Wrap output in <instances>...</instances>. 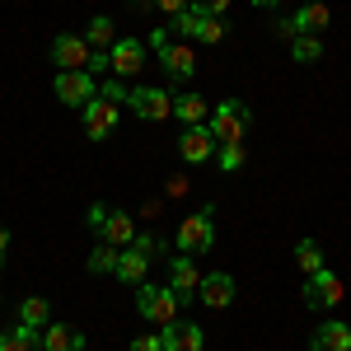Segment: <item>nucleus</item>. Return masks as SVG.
<instances>
[{
	"instance_id": "nucleus-1",
	"label": "nucleus",
	"mask_w": 351,
	"mask_h": 351,
	"mask_svg": "<svg viewBox=\"0 0 351 351\" xmlns=\"http://www.w3.org/2000/svg\"><path fill=\"white\" fill-rule=\"evenodd\" d=\"M136 309H141V319H150V324H173V319H178V309H183V304H178V300H173V291H169V286H145V281H141V286H136Z\"/></svg>"
},
{
	"instance_id": "nucleus-2",
	"label": "nucleus",
	"mask_w": 351,
	"mask_h": 351,
	"mask_svg": "<svg viewBox=\"0 0 351 351\" xmlns=\"http://www.w3.org/2000/svg\"><path fill=\"white\" fill-rule=\"evenodd\" d=\"M206 127H211V136H216L220 145H234V141H243L248 108H243L239 99H230V104H216V108H211V117H206Z\"/></svg>"
},
{
	"instance_id": "nucleus-3",
	"label": "nucleus",
	"mask_w": 351,
	"mask_h": 351,
	"mask_svg": "<svg viewBox=\"0 0 351 351\" xmlns=\"http://www.w3.org/2000/svg\"><path fill=\"white\" fill-rule=\"evenodd\" d=\"M211 243H216V225H211V206H202L197 216H188L178 225V248L192 258V253H206Z\"/></svg>"
},
{
	"instance_id": "nucleus-4",
	"label": "nucleus",
	"mask_w": 351,
	"mask_h": 351,
	"mask_svg": "<svg viewBox=\"0 0 351 351\" xmlns=\"http://www.w3.org/2000/svg\"><path fill=\"white\" fill-rule=\"evenodd\" d=\"M127 108H132L136 117H145V122H160V117H169V112H173V99H169V89H155V84H136L132 99H127Z\"/></svg>"
},
{
	"instance_id": "nucleus-5",
	"label": "nucleus",
	"mask_w": 351,
	"mask_h": 351,
	"mask_svg": "<svg viewBox=\"0 0 351 351\" xmlns=\"http://www.w3.org/2000/svg\"><path fill=\"white\" fill-rule=\"evenodd\" d=\"M52 89H56L61 104H94V99H99V84H94L89 71H61Z\"/></svg>"
},
{
	"instance_id": "nucleus-6",
	"label": "nucleus",
	"mask_w": 351,
	"mask_h": 351,
	"mask_svg": "<svg viewBox=\"0 0 351 351\" xmlns=\"http://www.w3.org/2000/svg\"><path fill=\"white\" fill-rule=\"evenodd\" d=\"M216 150H220V141L211 136V127H206V122H197V127H188V132L178 136V155H183L188 164H206Z\"/></svg>"
},
{
	"instance_id": "nucleus-7",
	"label": "nucleus",
	"mask_w": 351,
	"mask_h": 351,
	"mask_svg": "<svg viewBox=\"0 0 351 351\" xmlns=\"http://www.w3.org/2000/svg\"><path fill=\"white\" fill-rule=\"evenodd\" d=\"M197 286H202V276L192 267V258L178 253V258L169 263V291H173V300H178V304H192V300H197Z\"/></svg>"
},
{
	"instance_id": "nucleus-8",
	"label": "nucleus",
	"mask_w": 351,
	"mask_h": 351,
	"mask_svg": "<svg viewBox=\"0 0 351 351\" xmlns=\"http://www.w3.org/2000/svg\"><path fill=\"white\" fill-rule=\"evenodd\" d=\"M52 66H61V71H84L89 66V43L75 38V33L52 38Z\"/></svg>"
},
{
	"instance_id": "nucleus-9",
	"label": "nucleus",
	"mask_w": 351,
	"mask_h": 351,
	"mask_svg": "<svg viewBox=\"0 0 351 351\" xmlns=\"http://www.w3.org/2000/svg\"><path fill=\"white\" fill-rule=\"evenodd\" d=\"M342 300V281L332 276V271H314L309 281H304V304L309 309H332Z\"/></svg>"
},
{
	"instance_id": "nucleus-10",
	"label": "nucleus",
	"mask_w": 351,
	"mask_h": 351,
	"mask_svg": "<svg viewBox=\"0 0 351 351\" xmlns=\"http://www.w3.org/2000/svg\"><path fill=\"white\" fill-rule=\"evenodd\" d=\"M112 127H117V104H108L104 94H99L94 104H84V136H89V141H104Z\"/></svg>"
},
{
	"instance_id": "nucleus-11",
	"label": "nucleus",
	"mask_w": 351,
	"mask_h": 351,
	"mask_svg": "<svg viewBox=\"0 0 351 351\" xmlns=\"http://www.w3.org/2000/svg\"><path fill=\"white\" fill-rule=\"evenodd\" d=\"M164 351H202V328L197 324H188V319H173V324H164Z\"/></svg>"
},
{
	"instance_id": "nucleus-12",
	"label": "nucleus",
	"mask_w": 351,
	"mask_h": 351,
	"mask_svg": "<svg viewBox=\"0 0 351 351\" xmlns=\"http://www.w3.org/2000/svg\"><path fill=\"white\" fill-rule=\"evenodd\" d=\"M197 300H202L206 309H225V304L234 300V281H230L225 271H211V276H202V286H197Z\"/></svg>"
},
{
	"instance_id": "nucleus-13",
	"label": "nucleus",
	"mask_w": 351,
	"mask_h": 351,
	"mask_svg": "<svg viewBox=\"0 0 351 351\" xmlns=\"http://www.w3.org/2000/svg\"><path fill=\"white\" fill-rule=\"evenodd\" d=\"M108 56H112V71H117V75H136V71L145 66V43H136V38H117Z\"/></svg>"
},
{
	"instance_id": "nucleus-14",
	"label": "nucleus",
	"mask_w": 351,
	"mask_h": 351,
	"mask_svg": "<svg viewBox=\"0 0 351 351\" xmlns=\"http://www.w3.org/2000/svg\"><path fill=\"white\" fill-rule=\"evenodd\" d=\"M309 351H351V324H324L314 328V337H309Z\"/></svg>"
},
{
	"instance_id": "nucleus-15",
	"label": "nucleus",
	"mask_w": 351,
	"mask_h": 351,
	"mask_svg": "<svg viewBox=\"0 0 351 351\" xmlns=\"http://www.w3.org/2000/svg\"><path fill=\"white\" fill-rule=\"evenodd\" d=\"M145 267H150V253L145 248H127V253H117V281L122 286H141L145 281Z\"/></svg>"
},
{
	"instance_id": "nucleus-16",
	"label": "nucleus",
	"mask_w": 351,
	"mask_h": 351,
	"mask_svg": "<svg viewBox=\"0 0 351 351\" xmlns=\"http://www.w3.org/2000/svg\"><path fill=\"white\" fill-rule=\"evenodd\" d=\"M160 66H164V75L169 80H192V71H197V56H192V47H164L160 52Z\"/></svg>"
},
{
	"instance_id": "nucleus-17",
	"label": "nucleus",
	"mask_w": 351,
	"mask_h": 351,
	"mask_svg": "<svg viewBox=\"0 0 351 351\" xmlns=\"http://www.w3.org/2000/svg\"><path fill=\"white\" fill-rule=\"evenodd\" d=\"M43 351H84V332L71 324H47L43 332Z\"/></svg>"
},
{
	"instance_id": "nucleus-18",
	"label": "nucleus",
	"mask_w": 351,
	"mask_h": 351,
	"mask_svg": "<svg viewBox=\"0 0 351 351\" xmlns=\"http://www.w3.org/2000/svg\"><path fill=\"white\" fill-rule=\"evenodd\" d=\"M99 234H104V243H112V248H132L136 243V225H132L127 211H108V225H104Z\"/></svg>"
},
{
	"instance_id": "nucleus-19",
	"label": "nucleus",
	"mask_w": 351,
	"mask_h": 351,
	"mask_svg": "<svg viewBox=\"0 0 351 351\" xmlns=\"http://www.w3.org/2000/svg\"><path fill=\"white\" fill-rule=\"evenodd\" d=\"M0 351H43V337H38V328H5L0 332Z\"/></svg>"
},
{
	"instance_id": "nucleus-20",
	"label": "nucleus",
	"mask_w": 351,
	"mask_h": 351,
	"mask_svg": "<svg viewBox=\"0 0 351 351\" xmlns=\"http://www.w3.org/2000/svg\"><path fill=\"white\" fill-rule=\"evenodd\" d=\"M319 28H328V5H319V0L300 5V14H295V33H314V38H319Z\"/></svg>"
},
{
	"instance_id": "nucleus-21",
	"label": "nucleus",
	"mask_w": 351,
	"mask_h": 351,
	"mask_svg": "<svg viewBox=\"0 0 351 351\" xmlns=\"http://www.w3.org/2000/svg\"><path fill=\"white\" fill-rule=\"evenodd\" d=\"M19 319H24V328H47L52 324V309H47L43 295H28L24 304H19Z\"/></svg>"
},
{
	"instance_id": "nucleus-22",
	"label": "nucleus",
	"mask_w": 351,
	"mask_h": 351,
	"mask_svg": "<svg viewBox=\"0 0 351 351\" xmlns=\"http://www.w3.org/2000/svg\"><path fill=\"white\" fill-rule=\"evenodd\" d=\"M173 112H178L188 127H197V122H206V117H211V108L202 104V94H183V99H173Z\"/></svg>"
},
{
	"instance_id": "nucleus-23",
	"label": "nucleus",
	"mask_w": 351,
	"mask_h": 351,
	"mask_svg": "<svg viewBox=\"0 0 351 351\" xmlns=\"http://www.w3.org/2000/svg\"><path fill=\"white\" fill-rule=\"evenodd\" d=\"M291 56H295L300 66H309V61L324 56V43H319L314 33H295V38H291Z\"/></svg>"
},
{
	"instance_id": "nucleus-24",
	"label": "nucleus",
	"mask_w": 351,
	"mask_h": 351,
	"mask_svg": "<svg viewBox=\"0 0 351 351\" xmlns=\"http://www.w3.org/2000/svg\"><path fill=\"white\" fill-rule=\"evenodd\" d=\"M89 271H94V276H117V248H112V243H99V248L89 253Z\"/></svg>"
},
{
	"instance_id": "nucleus-25",
	"label": "nucleus",
	"mask_w": 351,
	"mask_h": 351,
	"mask_svg": "<svg viewBox=\"0 0 351 351\" xmlns=\"http://www.w3.org/2000/svg\"><path fill=\"white\" fill-rule=\"evenodd\" d=\"M295 263L309 271V276H314V271H324V248H319L314 239H300L295 243Z\"/></svg>"
},
{
	"instance_id": "nucleus-26",
	"label": "nucleus",
	"mask_w": 351,
	"mask_h": 351,
	"mask_svg": "<svg viewBox=\"0 0 351 351\" xmlns=\"http://www.w3.org/2000/svg\"><path fill=\"white\" fill-rule=\"evenodd\" d=\"M112 43H117V33H112V19H108V14L89 19V47H112Z\"/></svg>"
},
{
	"instance_id": "nucleus-27",
	"label": "nucleus",
	"mask_w": 351,
	"mask_h": 351,
	"mask_svg": "<svg viewBox=\"0 0 351 351\" xmlns=\"http://www.w3.org/2000/svg\"><path fill=\"white\" fill-rule=\"evenodd\" d=\"M202 19H206V14H202L197 5H188V10H178V14H173V28H178L183 38H197V33H202Z\"/></svg>"
},
{
	"instance_id": "nucleus-28",
	"label": "nucleus",
	"mask_w": 351,
	"mask_h": 351,
	"mask_svg": "<svg viewBox=\"0 0 351 351\" xmlns=\"http://www.w3.org/2000/svg\"><path fill=\"white\" fill-rule=\"evenodd\" d=\"M216 160H220V169H225V173H234V169L243 164V145H239V141H234V145H220Z\"/></svg>"
},
{
	"instance_id": "nucleus-29",
	"label": "nucleus",
	"mask_w": 351,
	"mask_h": 351,
	"mask_svg": "<svg viewBox=\"0 0 351 351\" xmlns=\"http://www.w3.org/2000/svg\"><path fill=\"white\" fill-rule=\"evenodd\" d=\"M220 38H225V24H220L216 14H206V19H202V33H197V43H220Z\"/></svg>"
},
{
	"instance_id": "nucleus-30",
	"label": "nucleus",
	"mask_w": 351,
	"mask_h": 351,
	"mask_svg": "<svg viewBox=\"0 0 351 351\" xmlns=\"http://www.w3.org/2000/svg\"><path fill=\"white\" fill-rule=\"evenodd\" d=\"M99 94H104L108 104H127V99H132V89H127V84H122V80H108V84H104V89H99Z\"/></svg>"
},
{
	"instance_id": "nucleus-31",
	"label": "nucleus",
	"mask_w": 351,
	"mask_h": 351,
	"mask_svg": "<svg viewBox=\"0 0 351 351\" xmlns=\"http://www.w3.org/2000/svg\"><path fill=\"white\" fill-rule=\"evenodd\" d=\"M192 5H197V10H202V14H225V10H230V0H192Z\"/></svg>"
},
{
	"instance_id": "nucleus-32",
	"label": "nucleus",
	"mask_w": 351,
	"mask_h": 351,
	"mask_svg": "<svg viewBox=\"0 0 351 351\" xmlns=\"http://www.w3.org/2000/svg\"><path fill=\"white\" fill-rule=\"evenodd\" d=\"M84 220H89V230H104V225H108V206H99V202H94Z\"/></svg>"
},
{
	"instance_id": "nucleus-33",
	"label": "nucleus",
	"mask_w": 351,
	"mask_h": 351,
	"mask_svg": "<svg viewBox=\"0 0 351 351\" xmlns=\"http://www.w3.org/2000/svg\"><path fill=\"white\" fill-rule=\"evenodd\" d=\"M89 75H99V71H112V56H104V52H89V66H84Z\"/></svg>"
},
{
	"instance_id": "nucleus-34",
	"label": "nucleus",
	"mask_w": 351,
	"mask_h": 351,
	"mask_svg": "<svg viewBox=\"0 0 351 351\" xmlns=\"http://www.w3.org/2000/svg\"><path fill=\"white\" fill-rule=\"evenodd\" d=\"M132 351H164V337H136Z\"/></svg>"
},
{
	"instance_id": "nucleus-35",
	"label": "nucleus",
	"mask_w": 351,
	"mask_h": 351,
	"mask_svg": "<svg viewBox=\"0 0 351 351\" xmlns=\"http://www.w3.org/2000/svg\"><path fill=\"white\" fill-rule=\"evenodd\" d=\"M271 33H276V38H295V19H276Z\"/></svg>"
},
{
	"instance_id": "nucleus-36",
	"label": "nucleus",
	"mask_w": 351,
	"mask_h": 351,
	"mask_svg": "<svg viewBox=\"0 0 351 351\" xmlns=\"http://www.w3.org/2000/svg\"><path fill=\"white\" fill-rule=\"evenodd\" d=\"M155 5H160V10H164V14H178V10H188V5H192V0H155Z\"/></svg>"
},
{
	"instance_id": "nucleus-37",
	"label": "nucleus",
	"mask_w": 351,
	"mask_h": 351,
	"mask_svg": "<svg viewBox=\"0 0 351 351\" xmlns=\"http://www.w3.org/2000/svg\"><path fill=\"white\" fill-rule=\"evenodd\" d=\"M150 47H155V52H164V47H169V33H164V28H155V33H150Z\"/></svg>"
},
{
	"instance_id": "nucleus-38",
	"label": "nucleus",
	"mask_w": 351,
	"mask_h": 351,
	"mask_svg": "<svg viewBox=\"0 0 351 351\" xmlns=\"http://www.w3.org/2000/svg\"><path fill=\"white\" fill-rule=\"evenodd\" d=\"M5 248H10V230L0 225V263H5Z\"/></svg>"
},
{
	"instance_id": "nucleus-39",
	"label": "nucleus",
	"mask_w": 351,
	"mask_h": 351,
	"mask_svg": "<svg viewBox=\"0 0 351 351\" xmlns=\"http://www.w3.org/2000/svg\"><path fill=\"white\" fill-rule=\"evenodd\" d=\"M253 5H263V10H267V5H276V0H253Z\"/></svg>"
}]
</instances>
